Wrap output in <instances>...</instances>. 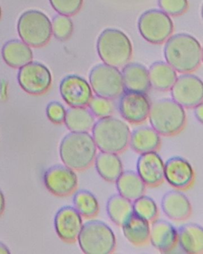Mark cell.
Instances as JSON below:
<instances>
[{
    "label": "cell",
    "mask_w": 203,
    "mask_h": 254,
    "mask_svg": "<svg viewBox=\"0 0 203 254\" xmlns=\"http://www.w3.org/2000/svg\"><path fill=\"white\" fill-rule=\"evenodd\" d=\"M164 45L166 62L179 73H191L203 61V49L192 35L179 33L171 35Z\"/></svg>",
    "instance_id": "cell-1"
},
{
    "label": "cell",
    "mask_w": 203,
    "mask_h": 254,
    "mask_svg": "<svg viewBox=\"0 0 203 254\" xmlns=\"http://www.w3.org/2000/svg\"><path fill=\"white\" fill-rule=\"evenodd\" d=\"M98 148L90 133L71 132L60 142V157L65 166L74 171L87 170L94 163Z\"/></svg>",
    "instance_id": "cell-2"
},
{
    "label": "cell",
    "mask_w": 203,
    "mask_h": 254,
    "mask_svg": "<svg viewBox=\"0 0 203 254\" xmlns=\"http://www.w3.org/2000/svg\"><path fill=\"white\" fill-rule=\"evenodd\" d=\"M92 133L98 149L118 154L129 146L131 131L124 120L111 116L96 122Z\"/></svg>",
    "instance_id": "cell-3"
},
{
    "label": "cell",
    "mask_w": 203,
    "mask_h": 254,
    "mask_svg": "<svg viewBox=\"0 0 203 254\" xmlns=\"http://www.w3.org/2000/svg\"><path fill=\"white\" fill-rule=\"evenodd\" d=\"M151 127L160 136L179 134L186 126L185 108L172 99H162L151 104L149 117Z\"/></svg>",
    "instance_id": "cell-4"
},
{
    "label": "cell",
    "mask_w": 203,
    "mask_h": 254,
    "mask_svg": "<svg viewBox=\"0 0 203 254\" xmlns=\"http://www.w3.org/2000/svg\"><path fill=\"white\" fill-rule=\"evenodd\" d=\"M97 51L103 64L119 68L130 62L133 55V46L122 31L106 29L98 38Z\"/></svg>",
    "instance_id": "cell-5"
},
{
    "label": "cell",
    "mask_w": 203,
    "mask_h": 254,
    "mask_svg": "<svg viewBox=\"0 0 203 254\" xmlns=\"http://www.w3.org/2000/svg\"><path fill=\"white\" fill-rule=\"evenodd\" d=\"M77 241L87 254H109L116 248L115 233L106 223L99 220L85 223Z\"/></svg>",
    "instance_id": "cell-6"
},
{
    "label": "cell",
    "mask_w": 203,
    "mask_h": 254,
    "mask_svg": "<svg viewBox=\"0 0 203 254\" xmlns=\"http://www.w3.org/2000/svg\"><path fill=\"white\" fill-rule=\"evenodd\" d=\"M17 31L22 41L35 48L47 45L52 36L51 20L38 10H29L20 16Z\"/></svg>",
    "instance_id": "cell-7"
},
{
    "label": "cell",
    "mask_w": 203,
    "mask_h": 254,
    "mask_svg": "<svg viewBox=\"0 0 203 254\" xmlns=\"http://www.w3.org/2000/svg\"><path fill=\"white\" fill-rule=\"evenodd\" d=\"M89 78L90 87L96 96L113 100L125 91L121 71L106 64L95 66L90 71Z\"/></svg>",
    "instance_id": "cell-8"
},
{
    "label": "cell",
    "mask_w": 203,
    "mask_h": 254,
    "mask_svg": "<svg viewBox=\"0 0 203 254\" xmlns=\"http://www.w3.org/2000/svg\"><path fill=\"white\" fill-rule=\"evenodd\" d=\"M138 28L145 41L152 44H161L173 34V23L170 16L161 10L151 9L140 16Z\"/></svg>",
    "instance_id": "cell-9"
},
{
    "label": "cell",
    "mask_w": 203,
    "mask_h": 254,
    "mask_svg": "<svg viewBox=\"0 0 203 254\" xmlns=\"http://www.w3.org/2000/svg\"><path fill=\"white\" fill-rule=\"evenodd\" d=\"M17 80L21 88L32 96L45 94L52 84L50 69L39 62H32L20 68Z\"/></svg>",
    "instance_id": "cell-10"
},
{
    "label": "cell",
    "mask_w": 203,
    "mask_h": 254,
    "mask_svg": "<svg viewBox=\"0 0 203 254\" xmlns=\"http://www.w3.org/2000/svg\"><path fill=\"white\" fill-rule=\"evenodd\" d=\"M170 90L172 99L182 108H194L203 103V81L192 74L179 75Z\"/></svg>",
    "instance_id": "cell-11"
},
{
    "label": "cell",
    "mask_w": 203,
    "mask_h": 254,
    "mask_svg": "<svg viewBox=\"0 0 203 254\" xmlns=\"http://www.w3.org/2000/svg\"><path fill=\"white\" fill-rule=\"evenodd\" d=\"M44 183L50 192L60 197L72 195L78 187L76 173L65 165H56L49 168L44 173Z\"/></svg>",
    "instance_id": "cell-12"
},
{
    "label": "cell",
    "mask_w": 203,
    "mask_h": 254,
    "mask_svg": "<svg viewBox=\"0 0 203 254\" xmlns=\"http://www.w3.org/2000/svg\"><path fill=\"white\" fill-rule=\"evenodd\" d=\"M151 106V102L145 93L124 91L120 96L118 111L127 123L139 125L148 120Z\"/></svg>",
    "instance_id": "cell-13"
},
{
    "label": "cell",
    "mask_w": 203,
    "mask_h": 254,
    "mask_svg": "<svg viewBox=\"0 0 203 254\" xmlns=\"http://www.w3.org/2000/svg\"><path fill=\"white\" fill-rule=\"evenodd\" d=\"M60 93L69 107H87L93 96L90 83L82 77L69 75L60 81Z\"/></svg>",
    "instance_id": "cell-14"
},
{
    "label": "cell",
    "mask_w": 203,
    "mask_h": 254,
    "mask_svg": "<svg viewBox=\"0 0 203 254\" xmlns=\"http://www.w3.org/2000/svg\"><path fill=\"white\" fill-rule=\"evenodd\" d=\"M54 225L57 236L63 242L75 243L84 225L83 217L73 206H63L56 213Z\"/></svg>",
    "instance_id": "cell-15"
},
{
    "label": "cell",
    "mask_w": 203,
    "mask_h": 254,
    "mask_svg": "<svg viewBox=\"0 0 203 254\" xmlns=\"http://www.w3.org/2000/svg\"><path fill=\"white\" fill-rule=\"evenodd\" d=\"M195 177L191 163L183 157H173L164 163V180L176 190H189L195 182Z\"/></svg>",
    "instance_id": "cell-16"
},
{
    "label": "cell",
    "mask_w": 203,
    "mask_h": 254,
    "mask_svg": "<svg viewBox=\"0 0 203 254\" xmlns=\"http://www.w3.org/2000/svg\"><path fill=\"white\" fill-rule=\"evenodd\" d=\"M136 169L147 187L155 188L164 182V163L156 152L141 154L138 159Z\"/></svg>",
    "instance_id": "cell-17"
},
{
    "label": "cell",
    "mask_w": 203,
    "mask_h": 254,
    "mask_svg": "<svg viewBox=\"0 0 203 254\" xmlns=\"http://www.w3.org/2000/svg\"><path fill=\"white\" fill-rule=\"evenodd\" d=\"M161 206L164 215L173 221H185L192 213L189 199L180 190H170L165 193L161 199Z\"/></svg>",
    "instance_id": "cell-18"
},
{
    "label": "cell",
    "mask_w": 203,
    "mask_h": 254,
    "mask_svg": "<svg viewBox=\"0 0 203 254\" xmlns=\"http://www.w3.org/2000/svg\"><path fill=\"white\" fill-rule=\"evenodd\" d=\"M151 224L149 242L151 245L161 253L173 251L178 244L176 227L168 221L158 218Z\"/></svg>",
    "instance_id": "cell-19"
},
{
    "label": "cell",
    "mask_w": 203,
    "mask_h": 254,
    "mask_svg": "<svg viewBox=\"0 0 203 254\" xmlns=\"http://www.w3.org/2000/svg\"><path fill=\"white\" fill-rule=\"evenodd\" d=\"M124 90L146 94L151 89L148 69L139 63H127L121 71Z\"/></svg>",
    "instance_id": "cell-20"
},
{
    "label": "cell",
    "mask_w": 203,
    "mask_h": 254,
    "mask_svg": "<svg viewBox=\"0 0 203 254\" xmlns=\"http://www.w3.org/2000/svg\"><path fill=\"white\" fill-rule=\"evenodd\" d=\"M161 144V136L152 127H138L130 133L129 145L138 154L157 152Z\"/></svg>",
    "instance_id": "cell-21"
},
{
    "label": "cell",
    "mask_w": 203,
    "mask_h": 254,
    "mask_svg": "<svg viewBox=\"0 0 203 254\" xmlns=\"http://www.w3.org/2000/svg\"><path fill=\"white\" fill-rule=\"evenodd\" d=\"M4 62L12 68H21L32 62L33 53L28 44L20 40H11L2 49Z\"/></svg>",
    "instance_id": "cell-22"
},
{
    "label": "cell",
    "mask_w": 203,
    "mask_h": 254,
    "mask_svg": "<svg viewBox=\"0 0 203 254\" xmlns=\"http://www.w3.org/2000/svg\"><path fill=\"white\" fill-rule=\"evenodd\" d=\"M178 244L187 254H201L203 252V229L199 224L188 223L177 230Z\"/></svg>",
    "instance_id": "cell-23"
},
{
    "label": "cell",
    "mask_w": 203,
    "mask_h": 254,
    "mask_svg": "<svg viewBox=\"0 0 203 254\" xmlns=\"http://www.w3.org/2000/svg\"><path fill=\"white\" fill-rule=\"evenodd\" d=\"M151 87L158 91H168L177 78V72L167 62L152 64L148 70Z\"/></svg>",
    "instance_id": "cell-24"
},
{
    "label": "cell",
    "mask_w": 203,
    "mask_h": 254,
    "mask_svg": "<svg viewBox=\"0 0 203 254\" xmlns=\"http://www.w3.org/2000/svg\"><path fill=\"white\" fill-rule=\"evenodd\" d=\"M96 171L104 181L115 183L121 175L123 164L118 154L101 151L94 161Z\"/></svg>",
    "instance_id": "cell-25"
},
{
    "label": "cell",
    "mask_w": 203,
    "mask_h": 254,
    "mask_svg": "<svg viewBox=\"0 0 203 254\" xmlns=\"http://www.w3.org/2000/svg\"><path fill=\"white\" fill-rule=\"evenodd\" d=\"M115 183L118 194L131 201L144 195L146 191L147 186L137 172L133 171L123 172Z\"/></svg>",
    "instance_id": "cell-26"
},
{
    "label": "cell",
    "mask_w": 203,
    "mask_h": 254,
    "mask_svg": "<svg viewBox=\"0 0 203 254\" xmlns=\"http://www.w3.org/2000/svg\"><path fill=\"white\" fill-rule=\"evenodd\" d=\"M67 128L75 133H89L96 123V117L87 107H70L64 121Z\"/></svg>",
    "instance_id": "cell-27"
},
{
    "label": "cell",
    "mask_w": 203,
    "mask_h": 254,
    "mask_svg": "<svg viewBox=\"0 0 203 254\" xmlns=\"http://www.w3.org/2000/svg\"><path fill=\"white\" fill-rule=\"evenodd\" d=\"M121 227L126 239L135 246H144L149 242L151 224L143 218L133 214Z\"/></svg>",
    "instance_id": "cell-28"
},
{
    "label": "cell",
    "mask_w": 203,
    "mask_h": 254,
    "mask_svg": "<svg viewBox=\"0 0 203 254\" xmlns=\"http://www.w3.org/2000/svg\"><path fill=\"white\" fill-rule=\"evenodd\" d=\"M106 212L114 224L122 227L134 214L133 201L121 194H113L108 199Z\"/></svg>",
    "instance_id": "cell-29"
},
{
    "label": "cell",
    "mask_w": 203,
    "mask_h": 254,
    "mask_svg": "<svg viewBox=\"0 0 203 254\" xmlns=\"http://www.w3.org/2000/svg\"><path fill=\"white\" fill-rule=\"evenodd\" d=\"M73 205L78 213L87 219L96 218L100 209L97 197L86 190H78L74 193Z\"/></svg>",
    "instance_id": "cell-30"
},
{
    "label": "cell",
    "mask_w": 203,
    "mask_h": 254,
    "mask_svg": "<svg viewBox=\"0 0 203 254\" xmlns=\"http://www.w3.org/2000/svg\"><path fill=\"white\" fill-rule=\"evenodd\" d=\"M133 212L135 215L143 218L151 224L158 217V208L153 199L142 195L133 200Z\"/></svg>",
    "instance_id": "cell-31"
},
{
    "label": "cell",
    "mask_w": 203,
    "mask_h": 254,
    "mask_svg": "<svg viewBox=\"0 0 203 254\" xmlns=\"http://www.w3.org/2000/svg\"><path fill=\"white\" fill-rule=\"evenodd\" d=\"M73 29V22L69 16L59 14L51 21L52 35L58 41H64L70 38Z\"/></svg>",
    "instance_id": "cell-32"
},
{
    "label": "cell",
    "mask_w": 203,
    "mask_h": 254,
    "mask_svg": "<svg viewBox=\"0 0 203 254\" xmlns=\"http://www.w3.org/2000/svg\"><path fill=\"white\" fill-rule=\"evenodd\" d=\"M89 109L98 119L111 117L115 111L113 102L111 99L101 96H93L88 105Z\"/></svg>",
    "instance_id": "cell-33"
},
{
    "label": "cell",
    "mask_w": 203,
    "mask_h": 254,
    "mask_svg": "<svg viewBox=\"0 0 203 254\" xmlns=\"http://www.w3.org/2000/svg\"><path fill=\"white\" fill-rule=\"evenodd\" d=\"M50 2L58 14L71 17L81 11L84 0H50Z\"/></svg>",
    "instance_id": "cell-34"
},
{
    "label": "cell",
    "mask_w": 203,
    "mask_h": 254,
    "mask_svg": "<svg viewBox=\"0 0 203 254\" xmlns=\"http://www.w3.org/2000/svg\"><path fill=\"white\" fill-rule=\"evenodd\" d=\"M158 6L169 16L182 15L188 8V0H158Z\"/></svg>",
    "instance_id": "cell-35"
},
{
    "label": "cell",
    "mask_w": 203,
    "mask_h": 254,
    "mask_svg": "<svg viewBox=\"0 0 203 254\" xmlns=\"http://www.w3.org/2000/svg\"><path fill=\"white\" fill-rule=\"evenodd\" d=\"M67 110L58 102H51L47 107V116L53 124L60 125L64 123Z\"/></svg>",
    "instance_id": "cell-36"
},
{
    "label": "cell",
    "mask_w": 203,
    "mask_h": 254,
    "mask_svg": "<svg viewBox=\"0 0 203 254\" xmlns=\"http://www.w3.org/2000/svg\"><path fill=\"white\" fill-rule=\"evenodd\" d=\"M194 109V115H195L196 119L200 122V123H203V103L200 105H197Z\"/></svg>",
    "instance_id": "cell-37"
},
{
    "label": "cell",
    "mask_w": 203,
    "mask_h": 254,
    "mask_svg": "<svg viewBox=\"0 0 203 254\" xmlns=\"http://www.w3.org/2000/svg\"><path fill=\"white\" fill-rule=\"evenodd\" d=\"M5 209V198L2 190H0V217L2 216Z\"/></svg>",
    "instance_id": "cell-38"
},
{
    "label": "cell",
    "mask_w": 203,
    "mask_h": 254,
    "mask_svg": "<svg viewBox=\"0 0 203 254\" xmlns=\"http://www.w3.org/2000/svg\"><path fill=\"white\" fill-rule=\"evenodd\" d=\"M9 249L6 245H4L2 242H0V254H10Z\"/></svg>",
    "instance_id": "cell-39"
},
{
    "label": "cell",
    "mask_w": 203,
    "mask_h": 254,
    "mask_svg": "<svg viewBox=\"0 0 203 254\" xmlns=\"http://www.w3.org/2000/svg\"><path fill=\"white\" fill-rule=\"evenodd\" d=\"M2 18V8L0 6V20Z\"/></svg>",
    "instance_id": "cell-40"
}]
</instances>
